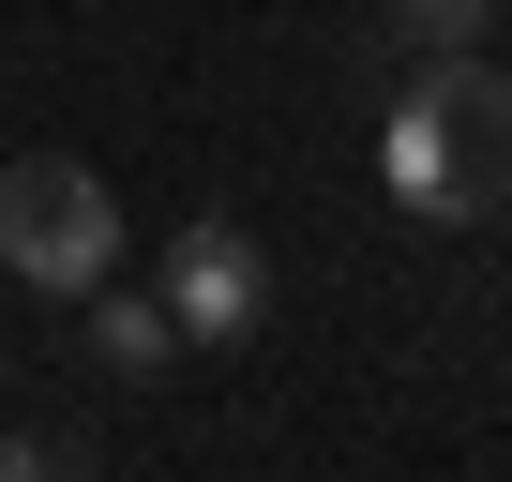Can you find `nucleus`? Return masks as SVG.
<instances>
[{
	"label": "nucleus",
	"instance_id": "obj_1",
	"mask_svg": "<svg viewBox=\"0 0 512 482\" xmlns=\"http://www.w3.org/2000/svg\"><path fill=\"white\" fill-rule=\"evenodd\" d=\"M377 181H392V211H422V226H497V211H512V76H497L482 46L422 61V76L392 91V121H377Z\"/></svg>",
	"mask_w": 512,
	"mask_h": 482
},
{
	"label": "nucleus",
	"instance_id": "obj_2",
	"mask_svg": "<svg viewBox=\"0 0 512 482\" xmlns=\"http://www.w3.org/2000/svg\"><path fill=\"white\" fill-rule=\"evenodd\" d=\"M0 272L46 287V302H91L121 272V196L76 151H16V166H0Z\"/></svg>",
	"mask_w": 512,
	"mask_h": 482
},
{
	"label": "nucleus",
	"instance_id": "obj_3",
	"mask_svg": "<svg viewBox=\"0 0 512 482\" xmlns=\"http://www.w3.org/2000/svg\"><path fill=\"white\" fill-rule=\"evenodd\" d=\"M256 302H272V257H256L226 211H196V226L166 241V317H181V347H241Z\"/></svg>",
	"mask_w": 512,
	"mask_h": 482
},
{
	"label": "nucleus",
	"instance_id": "obj_4",
	"mask_svg": "<svg viewBox=\"0 0 512 482\" xmlns=\"http://www.w3.org/2000/svg\"><path fill=\"white\" fill-rule=\"evenodd\" d=\"M91 347H106V377H166V362H181V317H166V302L91 287Z\"/></svg>",
	"mask_w": 512,
	"mask_h": 482
},
{
	"label": "nucleus",
	"instance_id": "obj_5",
	"mask_svg": "<svg viewBox=\"0 0 512 482\" xmlns=\"http://www.w3.org/2000/svg\"><path fill=\"white\" fill-rule=\"evenodd\" d=\"M377 31H392L407 61H452V46H482V31H497V0H377Z\"/></svg>",
	"mask_w": 512,
	"mask_h": 482
},
{
	"label": "nucleus",
	"instance_id": "obj_6",
	"mask_svg": "<svg viewBox=\"0 0 512 482\" xmlns=\"http://www.w3.org/2000/svg\"><path fill=\"white\" fill-rule=\"evenodd\" d=\"M0 482H46V452H31V437H0Z\"/></svg>",
	"mask_w": 512,
	"mask_h": 482
}]
</instances>
